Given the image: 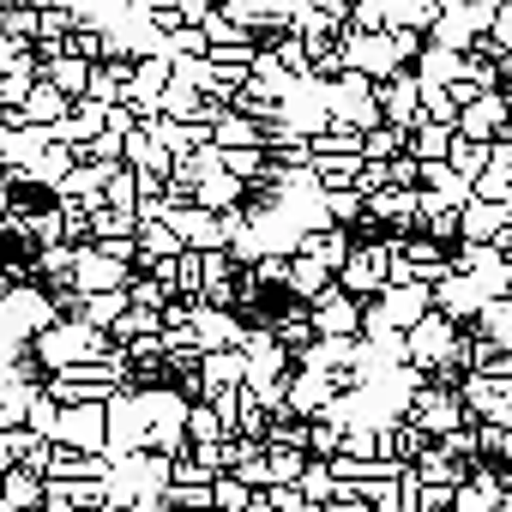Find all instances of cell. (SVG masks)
I'll return each mask as SVG.
<instances>
[{
	"label": "cell",
	"instance_id": "5bb4252c",
	"mask_svg": "<svg viewBox=\"0 0 512 512\" xmlns=\"http://www.w3.org/2000/svg\"><path fill=\"white\" fill-rule=\"evenodd\" d=\"M446 145H452V127H434V121H416L410 127V157L416 163H440Z\"/></svg>",
	"mask_w": 512,
	"mask_h": 512
},
{
	"label": "cell",
	"instance_id": "4fadbf2b",
	"mask_svg": "<svg viewBox=\"0 0 512 512\" xmlns=\"http://www.w3.org/2000/svg\"><path fill=\"white\" fill-rule=\"evenodd\" d=\"M410 145V127H392V121H374L368 133H362V157L368 163H386V157H398Z\"/></svg>",
	"mask_w": 512,
	"mask_h": 512
},
{
	"label": "cell",
	"instance_id": "30bf717a",
	"mask_svg": "<svg viewBox=\"0 0 512 512\" xmlns=\"http://www.w3.org/2000/svg\"><path fill=\"white\" fill-rule=\"evenodd\" d=\"M500 223H506V205H494V199H464L458 205V241H494Z\"/></svg>",
	"mask_w": 512,
	"mask_h": 512
},
{
	"label": "cell",
	"instance_id": "52a82bcc",
	"mask_svg": "<svg viewBox=\"0 0 512 512\" xmlns=\"http://www.w3.org/2000/svg\"><path fill=\"white\" fill-rule=\"evenodd\" d=\"M344 67H350V73H362V79H392L404 61H398L392 37H386V31H374V37H350V49H344Z\"/></svg>",
	"mask_w": 512,
	"mask_h": 512
},
{
	"label": "cell",
	"instance_id": "9a60e30c",
	"mask_svg": "<svg viewBox=\"0 0 512 512\" xmlns=\"http://www.w3.org/2000/svg\"><path fill=\"white\" fill-rule=\"evenodd\" d=\"M356 320H362V308H356L350 296H326V308H320V332H326V338H350Z\"/></svg>",
	"mask_w": 512,
	"mask_h": 512
},
{
	"label": "cell",
	"instance_id": "cb8c5ba5",
	"mask_svg": "<svg viewBox=\"0 0 512 512\" xmlns=\"http://www.w3.org/2000/svg\"><path fill=\"white\" fill-rule=\"evenodd\" d=\"M500 458H506V470H512V428H500Z\"/></svg>",
	"mask_w": 512,
	"mask_h": 512
},
{
	"label": "cell",
	"instance_id": "44dd1931",
	"mask_svg": "<svg viewBox=\"0 0 512 512\" xmlns=\"http://www.w3.org/2000/svg\"><path fill=\"white\" fill-rule=\"evenodd\" d=\"M422 223H428V241H458V211H422Z\"/></svg>",
	"mask_w": 512,
	"mask_h": 512
},
{
	"label": "cell",
	"instance_id": "277c9868",
	"mask_svg": "<svg viewBox=\"0 0 512 512\" xmlns=\"http://www.w3.org/2000/svg\"><path fill=\"white\" fill-rule=\"evenodd\" d=\"M488 13H494V7H470V0H458V7H440V13H434V25H428V31H434V43H440V49H458V55H464V49L482 37Z\"/></svg>",
	"mask_w": 512,
	"mask_h": 512
},
{
	"label": "cell",
	"instance_id": "ac0fdd59",
	"mask_svg": "<svg viewBox=\"0 0 512 512\" xmlns=\"http://www.w3.org/2000/svg\"><path fill=\"white\" fill-rule=\"evenodd\" d=\"M308 253H320V266H344L350 260V241H344V229L338 235H308Z\"/></svg>",
	"mask_w": 512,
	"mask_h": 512
},
{
	"label": "cell",
	"instance_id": "9c48e42d",
	"mask_svg": "<svg viewBox=\"0 0 512 512\" xmlns=\"http://www.w3.org/2000/svg\"><path fill=\"white\" fill-rule=\"evenodd\" d=\"M452 512H500V470L470 464L464 482L452 488Z\"/></svg>",
	"mask_w": 512,
	"mask_h": 512
},
{
	"label": "cell",
	"instance_id": "7a4b0ae2",
	"mask_svg": "<svg viewBox=\"0 0 512 512\" xmlns=\"http://www.w3.org/2000/svg\"><path fill=\"white\" fill-rule=\"evenodd\" d=\"M422 314H428V284H386V296L362 308V326L380 338V332H404V326H416Z\"/></svg>",
	"mask_w": 512,
	"mask_h": 512
},
{
	"label": "cell",
	"instance_id": "e0dca14e",
	"mask_svg": "<svg viewBox=\"0 0 512 512\" xmlns=\"http://www.w3.org/2000/svg\"><path fill=\"white\" fill-rule=\"evenodd\" d=\"M422 121H434V127H452L458 121V103L446 97V85L440 91H422Z\"/></svg>",
	"mask_w": 512,
	"mask_h": 512
},
{
	"label": "cell",
	"instance_id": "ffe728a7",
	"mask_svg": "<svg viewBox=\"0 0 512 512\" xmlns=\"http://www.w3.org/2000/svg\"><path fill=\"white\" fill-rule=\"evenodd\" d=\"M326 211H332L338 223H350V217L362 211V193H356V187H326Z\"/></svg>",
	"mask_w": 512,
	"mask_h": 512
},
{
	"label": "cell",
	"instance_id": "2e32d148",
	"mask_svg": "<svg viewBox=\"0 0 512 512\" xmlns=\"http://www.w3.org/2000/svg\"><path fill=\"white\" fill-rule=\"evenodd\" d=\"M470 199H494V205H506V199H512V181H506V169H482V175L470 181Z\"/></svg>",
	"mask_w": 512,
	"mask_h": 512
},
{
	"label": "cell",
	"instance_id": "6da1fadb",
	"mask_svg": "<svg viewBox=\"0 0 512 512\" xmlns=\"http://www.w3.org/2000/svg\"><path fill=\"white\" fill-rule=\"evenodd\" d=\"M452 350H458V320H446V314H422L416 326H404V362L416 368V374H428V368H440V362H452Z\"/></svg>",
	"mask_w": 512,
	"mask_h": 512
},
{
	"label": "cell",
	"instance_id": "d6986e66",
	"mask_svg": "<svg viewBox=\"0 0 512 512\" xmlns=\"http://www.w3.org/2000/svg\"><path fill=\"white\" fill-rule=\"evenodd\" d=\"M386 181H392V187H416V181H422V163H416L410 151H398V157H386Z\"/></svg>",
	"mask_w": 512,
	"mask_h": 512
},
{
	"label": "cell",
	"instance_id": "7402d4cb",
	"mask_svg": "<svg viewBox=\"0 0 512 512\" xmlns=\"http://www.w3.org/2000/svg\"><path fill=\"white\" fill-rule=\"evenodd\" d=\"M356 25H362V31H386V7H380V0H362V7H356Z\"/></svg>",
	"mask_w": 512,
	"mask_h": 512
},
{
	"label": "cell",
	"instance_id": "ba28073f",
	"mask_svg": "<svg viewBox=\"0 0 512 512\" xmlns=\"http://www.w3.org/2000/svg\"><path fill=\"white\" fill-rule=\"evenodd\" d=\"M506 127H512V115H506L500 91H476V97L458 109V121H452V133H464V139H494V133H506Z\"/></svg>",
	"mask_w": 512,
	"mask_h": 512
},
{
	"label": "cell",
	"instance_id": "8fae6325",
	"mask_svg": "<svg viewBox=\"0 0 512 512\" xmlns=\"http://www.w3.org/2000/svg\"><path fill=\"white\" fill-rule=\"evenodd\" d=\"M458 67H464V55H458V49L428 43V49L416 55V85H422V91H440V85H452V79H458Z\"/></svg>",
	"mask_w": 512,
	"mask_h": 512
},
{
	"label": "cell",
	"instance_id": "603a6c76",
	"mask_svg": "<svg viewBox=\"0 0 512 512\" xmlns=\"http://www.w3.org/2000/svg\"><path fill=\"white\" fill-rule=\"evenodd\" d=\"M296 284H302V296H320V284H326V266H296Z\"/></svg>",
	"mask_w": 512,
	"mask_h": 512
},
{
	"label": "cell",
	"instance_id": "5b68a950",
	"mask_svg": "<svg viewBox=\"0 0 512 512\" xmlns=\"http://www.w3.org/2000/svg\"><path fill=\"white\" fill-rule=\"evenodd\" d=\"M482 302H488V296H482V284H476L470 272H446V278L428 284V308L446 314V320H470Z\"/></svg>",
	"mask_w": 512,
	"mask_h": 512
},
{
	"label": "cell",
	"instance_id": "8992f818",
	"mask_svg": "<svg viewBox=\"0 0 512 512\" xmlns=\"http://www.w3.org/2000/svg\"><path fill=\"white\" fill-rule=\"evenodd\" d=\"M374 103H380V121H392V127H416L422 121V85H416V73H392L380 91H374Z\"/></svg>",
	"mask_w": 512,
	"mask_h": 512
},
{
	"label": "cell",
	"instance_id": "484cf974",
	"mask_svg": "<svg viewBox=\"0 0 512 512\" xmlns=\"http://www.w3.org/2000/svg\"><path fill=\"white\" fill-rule=\"evenodd\" d=\"M506 181H512V169H506Z\"/></svg>",
	"mask_w": 512,
	"mask_h": 512
},
{
	"label": "cell",
	"instance_id": "3957f363",
	"mask_svg": "<svg viewBox=\"0 0 512 512\" xmlns=\"http://www.w3.org/2000/svg\"><path fill=\"white\" fill-rule=\"evenodd\" d=\"M404 422H416L422 434H452L458 422H470L464 416V404H458V392H446V386H416L410 392V404H404Z\"/></svg>",
	"mask_w": 512,
	"mask_h": 512
},
{
	"label": "cell",
	"instance_id": "d4e9b609",
	"mask_svg": "<svg viewBox=\"0 0 512 512\" xmlns=\"http://www.w3.org/2000/svg\"><path fill=\"white\" fill-rule=\"evenodd\" d=\"M470 7H500V0H470Z\"/></svg>",
	"mask_w": 512,
	"mask_h": 512
},
{
	"label": "cell",
	"instance_id": "7c38bea8",
	"mask_svg": "<svg viewBox=\"0 0 512 512\" xmlns=\"http://www.w3.org/2000/svg\"><path fill=\"white\" fill-rule=\"evenodd\" d=\"M452 175H464V181H476L482 169H488V139H464V133H452V145H446V157H440Z\"/></svg>",
	"mask_w": 512,
	"mask_h": 512
}]
</instances>
